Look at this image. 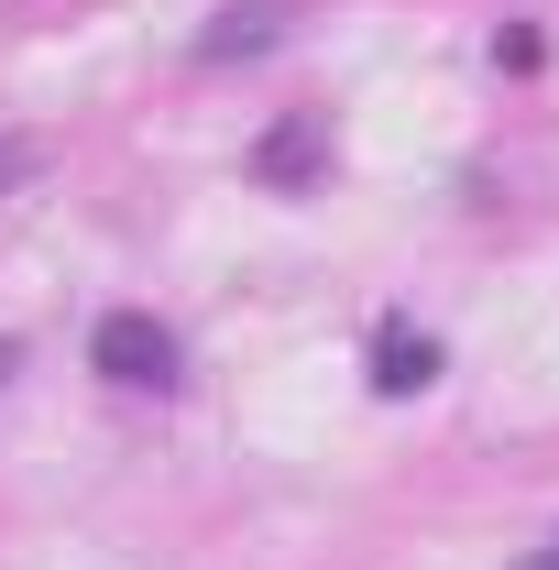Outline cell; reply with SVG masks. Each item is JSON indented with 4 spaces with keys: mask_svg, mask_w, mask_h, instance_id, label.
<instances>
[{
    "mask_svg": "<svg viewBox=\"0 0 559 570\" xmlns=\"http://www.w3.org/2000/svg\"><path fill=\"white\" fill-rule=\"evenodd\" d=\"M88 362H99L110 384H176V330H165L154 307H110V318L88 330Z\"/></svg>",
    "mask_w": 559,
    "mask_h": 570,
    "instance_id": "obj_1",
    "label": "cell"
},
{
    "mask_svg": "<svg viewBox=\"0 0 559 570\" xmlns=\"http://www.w3.org/2000/svg\"><path fill=\"white\" fill-rule=\"evenodd\" d=\"M428 384H439V341L395 318V330L373 341V395H428Z\"/></svg>",
    "mask_w": 559,
    "mask_h": 570,
    "instance_id": "obj_2",
    "label": "cell"
},
{
    "mask_svg": "<svg viewBox=\"0 0 559 570\" xmlns=\"http://www.w3.org/2000/svg\"><path fill=\"white\" fill-rule=\"evenodd\" d=\"M253 45H275V0H242V11H219L198 33V56H253Z\"/></svg>",
    "mask_w": 559,
    "mask_h": 570,
    "instance_id": "obj_3",
    "label": "cell"
},
{
    "mask_svg": "<svg viewBox=\"0 0 559 570\" xmlns=\"http://www.w3.org/2000/svg\"><path fill=\"white\" fill-rule=\"evenodd\" d=\"M307 165H318V121H285V132L264 142V176H275V187H296Z\"/></svg>",
    "mask_w": 559,
    "mask_h": 570,
    "instance_id": "obj_4",
    "label": "cell"
},
{
    "mask_svg": "<svg viewBox=\"0 0 559 570\" xmlns=\"http://www.w3.org/2000/svg\"><path fill=\"white\" fill-rule=\"evenodd\" d=\"M538 570H559V560H538Z\"/></svg>",
    "mask_w": 559,
    "mask_h": 570,
    "instance_id": "obj_5",
    "label": "cell"
}]
</instances>
